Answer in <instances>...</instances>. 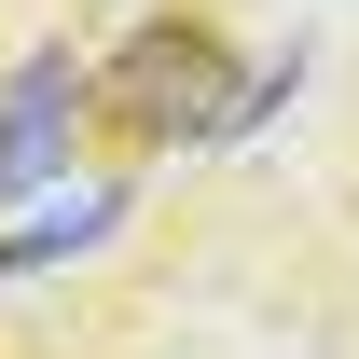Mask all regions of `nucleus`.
I'll return each instance as SVG.
<instances>
[{
  "mask_svg": "<svg viewBox=\"0 0 359 359\" xmlns=\"http://www.w3.org/2000/svg\"><path fill=\"white\" fill-rule=\"evenodd\" d=\"M235 42L208 14H138L125 42L97 55V125L125 152H222V111H235Z\"/></svg>",
  "mask_w": 359,
  "mask_h": 359,
  "instance_id": "obj_1",
  "label": "nucleus"
},
{
  "mask_svg": "<svg viewBox=\"0 0 359 359\" xmlns=\"http://www.w3.org/2000/svg\"><path fill=\"white\" fill-rule=\"evenodd\" d=\"M97 125V55L42 42L14 83H0V208L14 194H42V180H69V138Z\"/></svg>",
  "mask_w": 359,
  "mask_h": 359,
  "instance_id": "obj_2",
  "label": "nucleus"
},
{
  "mask_svg": "<svg viewBox=\"0 0 359 359\" xmlns=\"http://www.w3.org/2000/svg\"><path fill=\"white\" fill-rule=\"evenodd\" d=\"M111 235H125V180L55 194V222H14V235H0V276H42V263H69V249H111Z\"/></svg>",
  "mask_w": 359,
  "mask_h": 359,
  "instance_id": "obj_3",
  "label": "nucleus"
}]
</instances>
